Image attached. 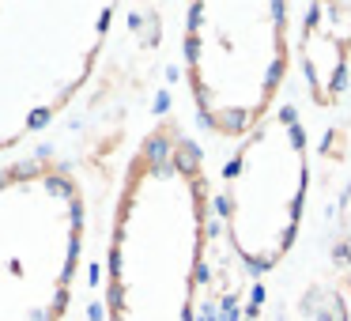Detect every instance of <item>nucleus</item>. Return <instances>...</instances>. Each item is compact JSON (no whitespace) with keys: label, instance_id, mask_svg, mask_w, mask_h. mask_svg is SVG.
I'll list each match as a JSON object with an SVG mask.
<instances>
[{"label":"nucleus","instance_id":"f257e3e1","mask_svg":"<svg viewBox=\"0 0 351 321\" xmlns=\"http://www.w3.org/2000/svg\"><path fill=\"white\" fill-rule=\"evenodd\" d=\"M204 250V174L174 125L136 147L106 250V321H193Z\"/></svg>","mask_w":351,"mask_h":321},{"label":"nucleus","instance_id":"f03ea898","mask_svg":"<svg viewBox=\"0 0 351 321\" xmlns=\"http://www.w3.org/2000/svg\"><path fill=\"white\" fill-rule=\"evenodd\" d=\"M87 238V197L69 167H0V321H64Z\"/></svg>","mask_w":351,"mask_h":321},{"label":"nucleus","instance_id":"20e7f679","mask_svg":"<svg viewBox=\"0 0 351 321\" xmlns=\"http://www.w3.org/2000/svg\"><path fill=\"white\" fill-rule=\"evenodd\" d=\"M227 182L230 193L219 200V212L227 215L234 250L257 268L276 265L295 242L306 193V144L291 110L238 152Z\"/></svg>","mask_w":351,"mask_h":321},{"label":"nucleus","instance_id":"7ed1b4c3","mask_svg":"<svg viewBox=\"0 0 351 321\" xmlns=\"http://www.w3.org/2000/svg\"><path fill=\"white\" fill-rule=\"evenodd\" d=\"M114 4L0 0V155L42 132L91 80Z\"/></svg>","mask_w":351,"mask_h":321}]
</instances>
